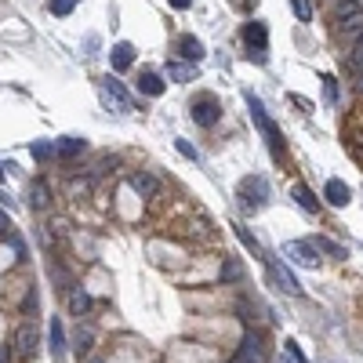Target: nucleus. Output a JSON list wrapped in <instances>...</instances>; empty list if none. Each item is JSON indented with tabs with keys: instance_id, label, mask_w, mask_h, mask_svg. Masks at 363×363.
Wrapping results in <instances>:
<instances>
[{
	"instance_id": "36",
	"label": "nucleus",
	"mask_w": 363,
	"mask_h": 363,
	"mask_svg": "<svg viewBox=\"0 0 363 363\" xmlns=\"http://www.w3.org/2000/svg\"><path fill=\"white\" fill-rule=\"evenodd\" d=\"M0 182H4V167H0Z\"/></svg>"
},
{
	"instance_id": "19",
	"label": "nucleus",
	"mask_w": 363,
	"mask_h": 363,
	"mask_svg": "<svg viewBox=\"0 0 363 363\" xmlns=\"http://www.w3.org/2000/svg\"><path fill=\"white\" fill-rule=\"evenodd\" d=\"M131 62H135V48L120 40V44L113 48V70H117V73H124V70H131Z\"/></svg>"
},
{
	"instance_id": "7",
	"label": "nucleus",
	"mask_w": 363,
	"mask_h": 363,
	"mask_svg": "<svg viewBox=\"0 0 363 363\" xmlns=\"http://www.w3.org/2000/svg\"><path fill=\"white\" fill-rule=\"evenodd\" d=\"M334 18L341 33H363V4H356V0H341Z\"/></svg>"
},
{
	"instance_id": "22",
	"label": "nucleus",
	"mask_w": 363,
	"mask_h": 363,
	"mask_svg": "<svg viewBox=\"0 0 363 363\" xmlns=\"http://www.w3.org/2000/svg\"><path fill=\"white\" fill-rule=\"evenodd\" d=\"M291 8L302 22H312V0H291Z\"/></svg>"
},
{
	"instance_id": "35",
	"label": "nucleus",
	"mask_w": 363,
	"mask_h": 363,
	"mask_svg": "<svg viewBox=\"0 0 363 363\" xmlns=\"http://www.w3.org/2000/svg\"><path fill=\"white\" fill-rule=\"evenodd\" d=\"M356 88L363 91V66H359V77H356Z\"/></svg>"
},
{
	"instance_id": "27",
	"label": "nucleus",
	"mask_w": 363,
	"mask_h": 363,
	"mask_svg": "<svg viewBox=\"0 0 363 363\" xmlns=\"http://www.w3.org/2000/svg\"><path fill=\"white\" fill-rule=\"evenodd\" d=\"M33 157H37V160H48V157H55V145H48V142L33 145Z\"/></svg>"
},
{
	"instance_id": "23",
	"label": "nucleus",
	"mask_w": 363,
	"mask_h": 363,
	"mask_svg": "<svg viewBox=\"0 0 363 363\" xmlns=\"http://www.w3.org/2000/svg\"><path fill=\"white\" fill-rule=\"evenodd\" d=\"M240 276H244L240 262H237V258H225V265H222V280H240Z\"/></svg>"
},
{
	"instance_id": "28",
	"label": "nucleus",
	"mask_w": 363,
	"mask_h": 363,
	"mask_svg": "<svg viewBox=\"0 0 363 363\" xmlns=\"http://www.w3.org/2000/svg\"><path fill=\"white\" fill-rule=\"evenodd\" d=\"M178 153H185L189 160H200V153H197V149L189 145V142H182V138H178Z\"/></svg>"
},
{
	"instance_id": "8",
	"label": "nucleus",
	"mask_w": 363,
	"mask_h": 363,
	"mask_svg": "<svg viewBox=\"0 0 363 363\" xmlns=\"http://www.w3.org/2000/svg\"><path fill=\"white\" fill-rule=\"evenodd\" d=\"M319 247L312 244V240H287L284 244V254L291 262H298V265H305V269H316L319 265V254H316Z\"/></svg>"
},
{
	"instance_id": "25",
	"label": "nucleus",
	"mask_w": 363,
	"mask_h": 363,
	"mask_svg": "<svg viewBox=\"0 0 363 363\" xmlns=\"http://www.w3.org/2000/svg\"><path fill=\"white\" fill-rule=\"evenodd\" d=\"M319 251H327V254H334V258H345V247H338V244H331V240H312Z\"/></svg>"
},
{
	"instance_id": "34",
	"label": "nucleus",
	"mask_w": 363,
	"mask_h": 363,
	"mask_svg": "<svg viewBox=\"0 0 363 363\" xmlns=\"http://www.w3.org/2000/svg\"><path fill=\"white\" fill-rule=\"evenodd\" d=\"M171 4H175L178 11H185V8H189V0H171Z\"/></svg>"
},
{
	"instance_id": "32",
	"label": "nucleus",
	"mask_w": 363,
	"mask_h": 363,
	"mask_svg": "<svg viewBox=\"0 0 363 363\" xmlns=\"http://www.w3.org/2000/svg\"><path fill=\"white\" fill-rule=\"evenodd\" d=\"M15 356H11V345H0V363H11Z\"/></svg>"
},
{
	"instance_id": "16",
	"label": "nucleus",
	"mask_w": 363,
	"mask_h": 363,
	"mask_svg": "<svg viewBox=\"0 0 363 363\" xmlns=\"http://www.w3.org/2000/svg\"><path fill=\"white\" fill-rule=\"evenodd\" d=\"M178 55L189 58V62H200V58H204V44H200L197 37L185 33V37H178Z\"/></svg>"
},
{
	"instance_id": "33",
	"label": "nucleus",
	"mask_w": 363,
	"mask_h": 363,
	"mask_svg": "<svg viewBox=\"0 0 363 363\" xmlns=\"http://www.w3.org/2000/svg\"><path fill=\"white\" fill-rule=\"evenodd\" d=\"M232 8H240V11H251V8H254V0H232Z\"/></svg>"
},
{
	"instance_id": "4",
	"label": "nucleus",
	"mask_w": 363,
	"mask_h": 363,
	"mask_svg": "<svg viewBox=\"0 0 363 363\" xmlns=\"http://www.w3.org/2000/svg\"><path fill=\"white\" fill-rule=\"evenodd\" d=\"M189 117H193L200 127H215V124L222 120V102H218V95H211V91L197 95L193 102H189Z\"/></svg>"
},
{
	"instance_id": "21",
	"label": "nucleus",
	"mask_w": 363,
	"mask_h": 363,
	"mask_svg": "<svg viewBox=\"0 0 363 363\" xmlns=\"http://www.w3.org/2000/svg\"><path fill=\"white\" fill-rule=\"evenodd\" d=\"M88 309H91V298L84 294V291H70V312L80 319V316L88 312Z\"/></svg>"
},
{
	"instance_id": "11",
	"label": "nucleus",
	"mask_w": 363,
	"mask_h": 363,
	"mask_svg": "<svg viewBox=\"0 0 363 363\" xmlns=\"http://www.w3.org/2000/svg\"><path fill=\"white\" fill-rule=\"evenodd\" d=\"M131 189L142 200H157L160 197V178H153L149 171H135V175H131Z\"/></svg>"
},
{
	"instance_id": "2",
	"label": "nucleus",
	"mask_w": 363,
	"mask_h": 363,
	"mask_svg": "<svg viewBox=\"0 0 363 363\" xmlns=\"http://www.w3.org/2000/svg\"><path fill=\"white\" fill-rule=\"evenodd\" d=\"M37 349H40V331H37L33 319L15 324V331H11V356H15L18 363H29V359L37 356Z\"/></svg>"
},
{
	"instance_id": "15",
	"label": "nucleus",
	"mask_w": 363,
	"mask_h": 363,
	"mask_svg": "<svg viewBox=\"0 0 363 363\" xmlns=\"http://www.w3.org/2000/svg\"><path fill=\"white\" fill-rule=\"evenodd\" d=\"M324 197H327V204H334V207H345V204H349V185L338 182V178H331L327 189H324Z\"/></svg>"
},
{
	"instance_id": "1",
	"label": "nucleus",
	"mask_w": 363,
	"mask_h": 363,
	"mask_svg": "<svg viewBox=\"0 0 363 363\" xmlns=\"http://www.w3.org/2000/svg\"><path fill=\"white\" fill-rule=\"evenodd\" d=\"M244 102H247V110H251V120L262 127V135H265V142H269V149H272V157H276V160H284L287 149H284V138H280V127H276V124H272V117L265 113L262 98H254V95L247 91V95H244Z\"/></svg>"
},
{
	"instance_id": "6",
	"label": "nucleus",
	"mask_w": 363,
	"mask_h": 363,
	"mask_svg": "<svg viewBox=\"0 0 363 363\" xmlns=\"http://www.w3.org/2000/svg\"><path fill=\"white\" fill-rule=\"evenodd\" d=\"M345 145H349V153L363 164V105H356V110L345 117Z\"/></svg>"
},
{
	"instance_id": "18",
	"label": "nucleus",
	"mask_w": 363,
	"mask_h": 363,
	"mask_svg": "<svg viewBox=\"0 0 363 363\" xmlns=\"http://www.w3.org/2000/svg\"><path fill=\"white\" fill-rule=\"evenodd\" d=\"M29 204L37 207V211H48V204H51V189H48V182H33L29 185Z\"/></svg>"
},
{
	"instance_id": "17",
	"label": "nucleus",
	"mask_w": 363,
	"mask_h": 363,
	"mask_svg": "<svg viewBox=\"0 0 363 363\" xmlns=\"http://www.w3.org/2000/svg\"><path fill=\"white\" fill-rule=\"evenodd\" d=\"M84 149H88V142H84V138H58V142H55V157L70 160V157L84 153Z\"/></svg>"
},
{
	"instance_id": "14",
	"label": "nucleus",
	"mask_w": 363,
	"mask_h": 363,
	"mask_svg": "<svg viewBox=\"0 0 363 363\" xmlns=\"http://www.w3.org/2000/svg\"><path fill=\"white\" fill-rule=\"evenodd\" d=\"M138 91L149 95V98H157V95H164V80L153 70H145V73H138Z\"/></svg>"
},
{
	"instance_id": "31",
	"label": "nucleus",
	"mask_w": 363,
	"mask_h": 363,
	"mask_svg": "<svg viewBox=\"0 0 363 363\" xmlns=\"http://www.w3.org/2000/svg\"><path fill=\"white\" fill-rule=\"evenodd\" d=\"M352 62H356V66H363V33H359V40H356V55H352Z\"/></svg>"
},
{
	"instance_id": "37",
	"label": "nucleus",
	"mask_w": 363,
	"mask_h": 363,
	"mask_svg": "<svg viewBox=\"0 0 363 363\" xmlns=\"http://www.w3.org/2000/svg\"><path fill=\"white\" fill-rule=\"evenodd\" d=\"M280 363H287V359H280Z\"/></svg>"
},
{
	"instance_id": "29",
	"label": "nucleus",
	"mask_w": 363,
	"mask_h": 363,
	"mask_svg": "<svg viewBox=\"0 0 363 363\" xmlns=\"http://www.w3.org/2000/svg\"><path fill=\"white\" fill-rule=\"evenodd\" d=\"M324 84H327V98H331V102H338V88H334V77H324Z\"/></svg>"
},
{
	"instance_id": "12",
	"label": "nucleus",
	"mask_w": 363,
	"mask_h": 363,
	"mask_svg": "<svg viewBox=\"0 0 363 363\" xmlns=\"http://www.w3.org/2000/svg\"><path fill=\"white\" fill-rule=\"evenodd\" d=\"M164 73L175 84H189V80H197V62H167Z\"/></svg>"
},
{
	"instance_id": "10",
	"label": "nucleus",
	"mask_w": 363,
	"mask_h": 363,
	"mask_svg": "<svg viewBox=\"0 0 363 363\" xmlns=\"http://www.w3.org/2000/svg\"><path fill=\"white\" fill-rule=\"evenodd\" d=\"M244 44L251 48V58L265 62V51H269V33H265V26H262V22H247V26H244Z\"/></svg>"
},
{
	"instance_id": "20",
	"label": "nucleus",
	"mask_w": 363,
	"mask_h": 363,
	"mask_svg": "<svg viewBox=\"0 0 363 363\" xmlns=\"http://www.w3.org/2000/svg\"><path fill=\"white\" fill-rule=\"evenodd\" d=\"M294 204L302 207V211H309V215H316V211H319V200L312 197L309 185H294Z\"/></svg>"
},
{
	"instance_id": "24",
	"label": "nucleus",
	"mask_w": 363,
	"mask_h": 363,
	"mask_svg": "<svg viewBox=\"0 0 363 363\" xmlns=\"http://www.w3.org/2000/svg\"><path fill=\"white\" fill-rule=\"evenodd\" d=\"M73 8H77V0H51V15H58V18L73 15Z\"/></svg>"
},
{
	"instance_id": "3",
	"label": "nucleus",
	"mask_w": 363,
	"mask_h": 363,
	"mask_svg": "<svg viewBox=\"0 0 363 363\" xmlns=\"http://www.w3.org/2000/svg\"><path fill=\"white\" fill-rule=\"evenodd\" d=\"M237 197H240V204L247 211H262L269 204V182H265V175H247L240 182V189H237Z\"/></svg>"
},
{
	"instance_id": "9",
	"label": "nucleus",
	"mask_w": 363,
	"mask_h": 363,
	"mask_svg": "<svg viewBox=\"0 0 363 363\" xmlns=\"http://www.w3.org/2000/svg\"><path fill=\"white\" fill-rule=\"evenodd\" d=\"M102 102L110 105V110H117V113H131L135 110V102H131V95L120 88V80H110V77L102 80Z\"/></svg>"
},
{
	"instance_id": "13",
	"label": "nucleus",
	"mask_w": 363,
	"mask_h": 363,
	"mask_svg": "<svg viewBox=\"0 0 363 363\" xmlns=\"http://www.w3.org/2000/svg\"><path fill=\"white\" fill-rule=\"evenodd\" d=\"M269 269H272V280H276V287H284L287 294H302V287H298V280L291 276V269H284L280 262H269Z\"/></svg>"
},
{
	"instance_id": "5",
	"label": "nucleus",
	"mask_w": 363,
	"mask_h": 363,
	"mask_svg": "<svg viewBox=\"0 0 363 363\" xmlns=\"http://www.w3.org/2000/svg\"><path fill=\"white\" fill-rule=\"evenodd\" d=\"M229 363H269V349H265L262 334H247V338L240 341V349L232 352Z\"/></svg>"
},
{
	"instance_id": "30",
	"label": "nucleus",
	"mask_w": 363,
	"mask_h": 363,
	"mask_svg": "<svg viewBox=\"0 0 363 363\" xmlns=\"http://www.w3.org/2000/svg\"><path fill=\"white\" fill-rule=\"evenodd\" d=\"M8 232H11V218L4 215V211H0V237H8Z\"/></svg>"
},
{
	"instance_id": "26",
	"label": "nucleus",
	"mask_w": 363,
	"mask_h": 363,
	"mask_svg": "<svg viewBox=\"0 0 363 363\" xmlns=\"http://www.w3.org/2000/svg\"><path fill=\"white\" fill-rule=\"evenodd\" d=\"M51 349H55V356L62 352V324L58 319H51Z\"/></svg>"
}]
</instances>
